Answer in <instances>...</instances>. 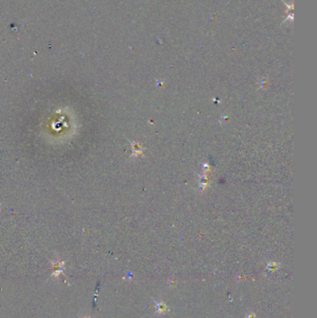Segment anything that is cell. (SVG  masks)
Segmentation results:
<instances>
[{
  "label": "cell",
  "instance_id": "6da1fadb",
  "mask_svg": "<svg viewBox=\"0 0 317 318\" xmlns=\"http://www.w3.org/2000/svg\"><path fill=\"white\" fill-rule=\"evenodd\" d=\"M157 312L159 313H164L165 311H167V306L164 303V302H157Z\"/></svg>",
  "mask_w": 317,
  "mask_h": 318
}]
</instances>
